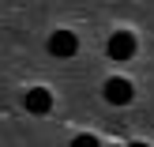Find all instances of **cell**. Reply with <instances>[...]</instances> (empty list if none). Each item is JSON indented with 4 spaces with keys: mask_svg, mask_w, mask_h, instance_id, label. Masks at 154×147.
I'll return each instance as SVG.
<instances>
[{
    "mask_svg": "<svg viewBox=\"0 0 154 147\" xmlns=\"http://www.w3.org/2000/svg\"><path fill=\"white\" fill-rule=\"evenodd\" d=\"M128 147H147V143H128Z\"/></svg>",
    "mask_w": 154,
    "mask_h": 147,
    "instance_id": "6",
    "label": "cell"
},
{
    "mask_svg": "<svg viewBox=\"0 0 154 147\" xmlns=\"http://www.w3.org/2000/svg\"><path fill=\"white\" fill-rule=\"evenodd\" d=\"M109 57L113 60H132L135 57V38L128 34V30H117V34L109 38Z\"/></svg>",
    "mask_w": 154,
    "mask_h": 147,
    "instance_id": "3",
    "label": "cell"
},
{
    "mask_svg": "<svg viewBox=\"0 0 154 147\" xmlns=\"http://www.w3.org/2000/svg\"><path fill=\"white\" fill-rule=\"evenodd\" d=\"M72 147H102V143H98L94 136H75V140H72Z\"/></svg>",
    "mask_w": 154,
    "mask_h": 147,
    "instance_id": "5",
    "label": "cell"
},
{
    "mask_svg": "<svg viewBox=\"0 0 154 147\" xmlns=\"http://www.w3.org/2000/svg\"><path fill=\"white\" fill-rule=\"evenodd\" d=\"M75 49H79V38L72 34V30H57V34H49V53L60 60L75 57Z\"/></svg>",
    "mask_w": 154,
    "mask_h": 147,
    "instance_id": "2",
    "label": "cell"
},
{
    "mask_svg": "<svg viewBox=\"0 0 154 147\" xmlns=\"http://www.w3.org/2000/svg\"><path fill=\"white\" fill-rule=\"evenodd\" d=\"M23 106H26V113H34V117H45V113L53 110V91L49 87H30L26 94H23Z\"/></svg>",
    "mask_w": 154,
    "mask_h": 147,
    "instance_id": "1",
    "label": "cell"
},
{
    "mask_svg": "<svg viewBox=\"0 0 154 147\" xmlns=\"http://www.w3.org/2000/svg\"><path fill=\"white\" fill-rule=\"evenodd\" d=\"M132 98H135V91H132L128 79H109L105 83V102L109 106H128Z\"/></svg>",
    "mask_w": 154,
    "mask_h": 147,
    "instance_id": "4",
    "label": "cell"
}]
</instances>
